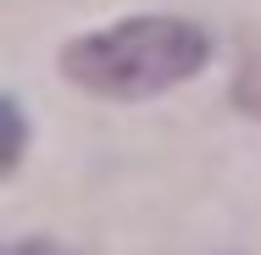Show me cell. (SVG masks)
I'll return each mask as SVG.
<instances>
[{
	"mask_svg": "<svg viewBox=\"0 0 261 255\" xmlns=\"http://www.w3.org/2000/svg\"><path fill=\"white\" fill-rule=\"evenodd\" d=\"M228 95H233V105H239L245 117L261 122V55H250V61L233 72V89H228Z\"/></svg>",
	"mask_w": 261,
	"mask_h": 255,
	"instance_id": "3",
	"label": "cell"
},
{
	"mask_svg": "<svg viewBox=\"0 0 261 255\" xmlns=\"http://www.w3.org/2000/svg\"><path fill=\"white\" fill-rule=\"evenodd\" d=\"M22 150H28V117H22V100L17 95H6V161H0L6 178L22 166Z\"/></svg>",
	"mask_w": 261,
	"mask_h": 255,
	"instance_id": "2",
	"label": "cell"
},
{
	"mask_svg": "<svg viewBox=\"0 0 261 255\" xmlns=\"http://www.w3.org/2000/svg\"><path fill=\"white\" fill-rule=\"evenodd\" d=\"M206 61L211 39L189 17H122L111 28L78 34L61 50V72L95 100H156L200 78Z\"/></svg>",
	"mask_w": 261,
	"mask_h": 255,
	"instance_id": "1",
	"label": "cell"
},
{
	"mask_svg": "<svg viewBox=\"0 0 261 255\" xmlns=\"http://www.w3.org/2000/svg\"><path fill=\"white\" fill-rule=\"evenodd\" d=\"M6 255H72L67 244H56V239H17Z\"/></svg>",
	"mask_w": 261,
	"mask_h": 255,
	"instance_id": "4",
	"label": "cell"
}]
</instances>
